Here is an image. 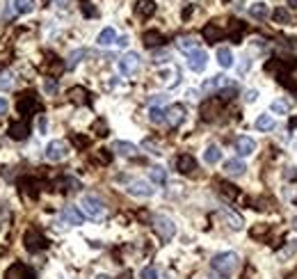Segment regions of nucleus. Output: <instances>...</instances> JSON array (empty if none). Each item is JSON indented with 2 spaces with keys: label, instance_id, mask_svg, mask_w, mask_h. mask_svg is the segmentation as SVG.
Segmentation results:
<instances>
[{
  "label": "nucleus",
  "instance_id": "1",
  "mask_svg": "<svg viewBox=\"0 0 297 279\" xmlns=\"http://www.w3.org/2000/svg\"><path fill=\"white\" fill-rule=\"evenodd\" d=\"M213 270L220 272L222 277H229L233 275V272L238 270V266H240V259H238L236 252H222V254H215L211 261Z\"/></svg>",
  "mask_w": 297,
  "mask_h": 279
},
{
  "label": "nucleus",
  "instance_id": "2",
  "mask_svg": "<svg viewBox=\"0 0 297 279\" xmlns=\"http://www.w3.org/2000/svg\"><path fill=\"white\" fill-rule=\"evenodd\" d=\"M80 206H82V213L92 220H103L105 213H108V210H105V204L101 202L96 195H82Z\"/></svg>",
  "mask_w": 297,
  "mask_h": 279
},
{
  "label": "nucleus",
  "instance_id": "3",
  "mask_svg": "<svg viewBox=\"0 0 297 279\" xmlns=\"http://www.w3.org/2000/svg\"><path fill=\"white\" fill-rule=\"evenodd\" d=\"M151 224H153V231L160 236V241L167 243L176 236V224H174V220L167 218V215H153Z\"/></svg>",
  "mask_w": 297,
  "mask_h": 279
},
{
  "label": "nucleus",
  "instance_id": "4",
  "mask_svg": "<svg viewBox=\"0 0 297 279\" xmlns=\"http://www.w3.org/2000/svg\"><path fill=\"white\" fill-rule=\"evenodd\" d=\"M46 158L51 160V163H60V160H64L66 156H69V146H66V142L62 140H51L46 144Z\"/></svg>",
  "mask_w": 297,
  "mask_h": 279
},
{
  "label": "nucleus",
  "instance_id": "5",
  "mask_svg": "<svg viewBox=\"0 0 297 279\" xmlns=\"http://www.w3.org/2000/svg\"><path fill=\"white\" fill-rule=\"evenodd\" d=\"M23 245H26L28 252H39V249L46 247V238H43V233H39L37 229H28L26 236H23Z\"/></svg>",
  "mask_w": 297,
  "mask_h": 279
},
{
  "label": "nucleus",
  "instance_id": "6",
  "mask_svg": "<svg viewBox=\"0 0 297 279\" xmlns=\"http://www.w3.org/2000/svg\"><path fill=\"white\" fill-rule=\"evenodd\" d=\"M206 65H208V53L206 51H201V48H194V51L188 53V67L194 73H201L203 69H206Z\"/></svg>",
  "mask_w": 297,
  "mask_h": 279
},
{
  "label": "nucleus",
  "instance_id": "7",
  "mask_svg": "<svg viewBox=\"0 0 297 279\" xmlns=\"http://www.w3.org/2000/svg\"><path fill=\"white\" fill-rule=\"evenodd\" d=\"M128 195H133V197H151V195L155 192V188L149 183V181H142V179H133L128 183Z\"/></svg>",
  "mask_w": 297,
  "mask_h": 279
},
{
  "label": "nucleus",
  "instance_id": "8",
  "mask_svg": "<svg viewBox=\"0 0 297 279\" xmlns=\"http://www.w3.org/2000/svg\"><path fill=\"white\" fill-rule=\"evenodd\" d=\"M5 279H37V275L30 266H26V263H14V266L7 268Z\"/></svg>",
  "mask_w": 297,
  "mask_h": 279
},
{
  "label": "nucleus",
  "instance_id": "9",
  "mask_svg": "<svg viewBox=\"0 0 297 279\" xmlns=\"http://www.w3.org/2000/svg\"><path fill=\"white\" fill-rule=\"evenodd\" d=\"M277 78H281V82H284L286 87L297 90V62H290V65H284V62H281V71Z\"/></svg>",
  "mask_w": 297,
  "mask_h": 279
},
{
  "label": "nucleus",
  "instance_id": "10",
  "mask_svg": "<svg viewBox=\"0 0 297 279\" xmlns=\"http://www.w3.org/2000/svg\"><path fill=\"white\" fill-rule=\"evenodd\" d=\"M138 69H140V55H138V53L130 51L119 60V71L124 73V76H133Z\"/></svg>",
  "mask_w": 297,
  "mask_h": 279
},
{
  "label": "nucleus",
  "instance_id": "11",
  "mask_svg": "<svg viewBox=\"0 0 297 279\" xmlns=\"http://www.w3.org/2000/svg\"><path fill=\"white\" fill-rule=\"evenodd\" d=\"M183 119H186V108L181 103H174L165 110V121H167L169 126H181Z\"/></svg>",
  "mask_w": 297,
  "mask_h": 279
},
{
  "label": "nucleus",
  "instance_id": "12",
  "mask_svg": "<svg viewBox=\"0 0 297 279\" xmlns=\"http://www.w3.org/2000/svg\"><path fill=\"white\" fill-rule=\"evenodd\" d=\"M62 220H64L66 224H71V227H80V224L85 222V213L76 206H64L62 208Z\"/></svg>",
  "mask_w": 297,
  "mask_h": 279
},
{
  "label": "nucleus",
  "instance_id": "13",
  "mask_svg": "<svg viewBox=\"0 0 297 279\" xmlns=\"http://www.w3.org/2000/svg\"><path fill=\"white\" fill-rule=\"evenodd\" d=\"M233 146H236L238 156H252L256 151V142L252 140L249 135H240V138H236Z\"/></svg>",
  "mask_w": 297,
  "mask_h": 279
},
{
  "label": "nucleus",
  "instance_id": "14",
  "mask_svg": "<svg viewBox=\"0 0 297 279\" xmlns=\"http://www.w3.org/2000/svg\"><path fill=\"white\" fill-rule=\"evenodd\" d=\"M7 133H9V138H12V140H26L28 135H30V126H28L26 119L12 121V126H9Z\"/></svg>",
  "mask_w": 297,
  "mask_h": 279
},
{
  "label": "nucleus",
  "instance_id": "15",
  "mask_svg": "<svg viewBox=\"0 0 297 279\" xmlns=\"http://www.w3.org/2000/svg\"><path fill=\"white\" fill-rule=\"evenodd\" d=\"M176 169L181 174H194V169H197V160H194V156H190V154H183V156H178L176 158Z\"/></svg>",
  "mask_w": 297,
  "mask_h": 279
},
{
  "label": "nucleus",
  "instance_id": "16",
  "mask_svg": "<svg viewBox=\"0 0 297 279\" xmlns=\"http://www.w3.org/2000/svg\"><path fill=\"white\" fill-rule=\"evenodd\" d=\"M229 85H231V80H229L226 76H213V78H208V80L203 82L201 90L206 92V94H213V92H217L220 87H229Z\"/></svg>",
  "mask_w": 297,
  "mask_h": 279
},
{
  "label": "nucleus",
  "instance_id": "17",
  "mask_svg": "<svg viewBox=\"0 0 297 279\" xmlns=\"http://www.w3.org/2000/svg\"><path fill=\"white\" fill-rule=\"evenodd\" d=\"M39 103H37V96L32 94V92H28V94H21V99H18V110H21V115H30L32 110H37Z\"/></svg>",
  "mask_w": 297,
  "mask_h": 279
},
{
  "label": "nucleus",
  "instance_id": "18",
  "mask_svg": "<svg viewBox=\"0 0 297 279\" xmlns=\"http://www.w3.org/2000/svg\"><path fill=\"white\" fill-rule=\"evenodd\" d=\"M112 149H115V154H117V156H124V158H133V156H138V146H135L133 142L117 140Z\"/></svg>",
  "mask_w": 297,
  "mask_h": 279
},
{
  "label": "nucleus",
  "instance_id": "19",
  "mask_svg": "<svg viewBox=\"0 0 297 279\" xmlns=\"http://www.w3.org/2000/svg\"><path fill=\"white\" fill-rule=\"evenodd\" d=\"M222 110V101H215V99H211L208 103H203L201 105V117L206 121H213L217 117V112Z\"/></svg>",
  "mask_w": 297,
  "mask_h": 279
},
{
  "label": "nucleus",
  "instance_id": "20",
  "mask_svg": "<svg viewBox=\"0 0 297 279\" xmlns=\"http://www.w3.org/2000/svg\"><path fill=\"white\" fill-rule=\"evenodd\" d=\"M135 14H138L140 18H149L155 14V3L153 0H138L135 3Z\"/></svg>",
  "mask_w": 297,
  "mask_h": 279
},
{
  "label": "nucleus",
  "instance_id": "21",
  "mask_svg": "<svg viewBox=\"0 0 297 279\" xmlns=\"http://www.w3.org/2000/svg\"><path fill=\"white\" fill-rule=\"evenodd\" d=\"M215 55H217V65H220L222 69H231L233 62H236V60H233L231 48H226V46H220V48H217Z\"/></svg>",
  "mask_w": 297,
  "mask_h": 279
},
{
  "label": "nucleus",
  "instance_id": "22",
  "mask_svg": "<svg viewBox=\"0 0 297 279\" xmlns=\"http://www.w3.org/2000/svg\"><path fill=\"white\" fill-rule=\"evenodd\" d=\"M226 35V32L222 30L220 26H215V23H208L206 28H203V39H206L208 44H215V41H220V39Z\"/></svg>",
  "mask_w": 297,
  "mask_h": 279
},
{
  "label": "nucleus",
  "instance_id": "23",
  "mask_svg": "<svg viewBox=\"0 0 297 279\" xmlns=\"http://www.w3.org/2000/svg\"><path fill=\"white\" fill-rule=\"evenodd\" d=\"M245 163H242L240 158H231V160H226L224 163V172H226L229 176H242L245 174Z\"/></svg>",
  "mask_w": 297,
  "mask_h": 279
},
{
  "label": "nucleus",
  "instance_id": "24",
  "mask_svg": "<svg viewBox=\"0 0 297 279\" xmlns=\"http://www.w3.org/2000/svg\"><path fill=\"white\" fill-rule=\"evenodd\" d=\"M142 41H144V46H147V48H155V46H163L165 37L160 35L158 30H149V32H144V35H142Z\"/></svg>",
  "mask_w": 297,
  "mask_h": 279
},
{
  "label": "nucleus",
  "instance_id": "25",
  "mask_svg": "<svg viewBox=\"0 0 297 279\" xmlns=\"http://www.w3.org/2000/svg\"><path fill=\"white\" fill-rule=\"evenodd\" d=\"M272 18H275V23H279V26H290V23H293V14L286 7H277L275 12H272Z\"/></svg>",
  "mask_w": 297,
  "mask_h": 279
},
{
  "label": "nucleus",
  "instance_id": "26",
  "mask_svg": "<svg viewBox=\"0 0 297 279\" xmlns=\"http://www.w3.org/2000/svg\"><path fill=\"white\" fill-rule=\"evenodd\" d=\"M222 215H224V220H226V222H229V227H231V229H236V231H240V229H242V224H245V222H242V218H240V215H238V213H233L231 208H224V210H222Z\"/></svg>",
  "mask_w": 297,
  "mask_h": 279
},
{
  "label": "nucleus",
  "instance_id": "27",
  "mask_svg": "<svg viewBox=\"0 0 297 279\" xmlns=\"http://www.w3.org/2000/svg\"><path fill=\"white\" fill-rule=\"evenodd\" d=\"M149 176H151V181H153L155 185H165V183H167V169L160 167V165H153V167L149 169Z\"/></svg>",
  "mask_w": 297,
  "mask_h": 279
},
{
  "label": "nucleus",
  "instance_id": "28",
  "mask_svg": "<svg viewBox=\"0 0 297 279\" xmlns=\"http://www.w3.org/2000/svg\"><path fill=\"white\" fill-rule=\"evenodd\" d=\"M203 160H206L208 165H215V163H220L222 160V151H220V146L217 144H211L206 151H203Z\"/></svg>",
  "mask_w": 297,
  "mask_h": 279
},
{
  "label": "nucleus",
  "instance_id": "29",
  "mask_svg": "<svg viewBox=\"0 0 297 279\" xmlns=\"http://www.w3.org/2000/svg\"><path fill=\"white\" fill-rule=\"evenodd\" d=\"M115 41H117L115 28H105V30H101L99 39H96V44H99V46H110V44H115Z\"/></svg>",
  "mask_w": 297,
  "mask_h": 279
},
{
  "label": "nucleus",
  "instance_id": "30",
  "mask_svg": "<svg viewBox=\"0 0 297 279\" xmlns=\"http://www.w3.org/2000/svg\"><path fill=\"white\" fill-rule=\"evenodd\" d=\"M69 99H71V103H78V105L87 103V90H85V87H71Z\"/></svg>",
  "mask_w": 297,
  "mask_h": 279
},
{
  "label": "nucleus",
  "instance_id": "31",
  "mask_svg": "<svg viewBox=\"0 0 297 279\" xmlns=\"http://www.w3.org/2000/svg\"><path fill=\"white\" fill-rule=\"evenodd\" d=\"M290 108H293L290 101H281V99H277V101H272V103H270V110L275 112V115H288Z\"/></svg>",
  "mask_w": 297,
  "mask_h": 279
},
{
  "label": "nucleus",
  "instance_id": "32",
  "mask_svg": "<svg viewBox=\"0 0 297 279\" xmlns=\"http://www.w3.org/2000/svg\"><path fill=\"white\" fill-rule=\"evenodd\" d=\"M254 128L256 131H272L275 128V119H272L270 115H261L259 119L254 121Z\"/></svg>",
  "mask_w": 297,
  "mask_h": 279
},
{
  "label": "nucleus",
  "instance_id": "33",
  "mask_svg": "<svg viewBox=\"0 0 297 279\" xmlns=\"http://www.w3.org/2000/svg\"><path fill=\"white\" fill-rule=\"evenodd\" d=\"M14 9L18 14H32L35 12V0H14Z\"/></svg>",
  "mask_w": 297,
  "mask_h": 279
},
{
  "label": "nucleus",
  "instance_id": "34",
  "mask_svg": "<svg viewBox=\"0 0 297 279\" xmlns=\"http://www.w3.org/2000/svg\"><path fill=\"white\" fill-rule=\"evenodd\" d=\"M87 55L85 48H78V51H74L69 57H66V69H74V67H78V62H82V57Z\"/></svg>",
  "mask_w": 297,
  "mask_h": 279
},
{
  "label": "nucleus",
  "instance_id": "35",
  "mask_svg": "<svg viewBox=\"0 0 297 279\" xmlns=\"http://www.w3.org/2000/svg\"><path fill=\"white\" fill-rule=\"evenodd\" d=\"M249 14H252L254 18H265L267 14H270V9H267L265 3H254V5L249 7Z\"/></svg>",
  "mask_w": 297,
  "mask_h": 279
},
{
  "label": "nucleus",
  "instance_id": "36",
  "mask_svg": "<svg viewBox=\"0 0 297 279\" xmlns=\"http://www.w3.org/2000/svg\"><path fill=\"white\" fill-rule=\"evenodd\" d=\"M176 46L181 48V51L190 53V51H194V48H197V41H194V37H178Z\"/></svg>",
  "mask_w": 297,
  "mask_h": 279
},
{
  "label": "nucleus",
  "instance_id": "37",
  "mask_svg": "<svg viewBox=\"0 0 297 279\" xmlns=\"http://www.w3.org/2000/svg\"><path fill=\"white\" fill-rule=\"evenodd\" d=\"M149 119L153 121V124H163V121H165V110H163V108H158V105H151Z\"/></svg>",
  "mask_w": 297,
  "mask_h": 279
},
{
  "label": "nucleus",
  "instance_id": "38",
  "mask_svg": "<svg viewBox=\"0 0 297 279\" xmlns=\"http://www.w3.org/2000/svg\"><path fill=\"white\" fill-rule=\"evenodd\" d=\"M220 192H222L226 199H236V197H238L236 185H229V183H220Z\"/></svg>",
  "mask_w": 297,
  "mask_h": 279
},
{
  "label": "nucleus",
  "instance_id": "39",
  "mask_svg": "<svg viewBox=\"0 0 297 279\" xmlns=\"http://www.w3.org/2000/svg\"><path fill=\"white\" fill-rule=\"evenodd\" d=\"M43 92H46V94H55V92H57V80H55V78H46V80H43Z\"/></svg>",
  "mask_w": 297,
  "mask_h": 279
},
{
  "label": "nucleus",
  "instance_id": "40",
  "mask_svg": "<svg viewBox=\"0 0 297 279\" xmlns=\"http://www.w3.org/2000/svg\"><path fill=\"white\" fill-rule=\"evenodd\" d=\"M140 279H158V270H155L153 266L142 268V272H140Z\"/></svg>",
  "mask_w": 297,
  "mask_h": 279
},
{
  "label": "nucleus",
  "instance_id": "41",
  "mask_svg": "<svg viewBox=\"0 0 297 279\" xmlns=\"http://www.w3.org/2000/svg\"><path fill=\"white\" fill-rule=\"evenodd\" d=\"M142 149H147L149 154H155V156L160 154V146H158V142H153V140H144V142H142Z\"/></svg>",
  "mask_w": 297,
  "mask_h": 279
},
{
  "label": "nucleus",
  "instance_id": "42",
  "mask_svg": "<svg viewBox=\"0 0 297 279\" xmlns=\"http://www.w3.org/2000/svg\"><path fill=\"white\" fill-rule=\"evenodd\" d=\"M12 73H3V76H0V92H5V90H9V87H12Z\"/></svg>",
  "mask_w": 297,
  "mask_h": 279
},
{
  "label": "nucleus",
  "instance_id": "43",
  "mask_svg": "<svg viewBox=\"0 0 297 279\" xmlns=\"http://www.w3.org/2000/svg\"><path fill=\"white\" fill-rule=\"evenodd\" d=\"M96 160H101L103 165H108L110 160H112V154L108 149H99V154H96Z\"/></svg>",
  "mask_w": 297,
  "mask_h": 279
},
{
  "label": "nucleus",
  "instance_id": "44",
  "mask_svg": "<svg viewBox=\"0 0 297 279\" xmlns=\"http://www.w3.org/2000/svg\"><path fill=\"white\" fill-rule=\"evenodd\" d=\"M256 99H259V92H256V90H247L245 92V101H247V103H254Z\"/></svg>",
  "mask_w": 297,
  "mask_h": 279
},
{
  "label": "nucleus",
  "instance_id": "45",
  "mask_svg": "<svg viewBox=\"0 0 297 279\" xmlns=\"http://www.w3.org/2000/svg\"><path fill=\"white\" fill-rule=\"evenodd\" d=\"M297 252V241H293V245H290V247H286L284 252H281V259L284 256H290V254H295Z\"/></svg>",
  "mask_w": 297,
  "mask_h": 279
},
{
  "label": "nucleus",
  "instance_id": "46",
  "mask_svg": "<svg viewBox=\"0 0 297 279\" xmlns=\"http://www.w3.org/2000/svg\"><path fill=\"white\" fill-rule=\"evenodd\" d=\"M153 60H155V62H167V60H169V53H167V51L155 53V55H153Z\"/></svg>",
  "mask_w": 297,
  "mask_h": 279
},
{
  "label": "nucleus",
  "instance_id": "47",
  "mask_svg": "<svg viewBox=\"0 0 297 279\" xmlns=\"http://www.w3.org/2000/svg\"><path fill=\"white\" fill-rule=\"evenodd\" d=\"M71 140H74L76 146H87V144H89V140H87V138H80V135H74Z\"/></svg>",
  "mask_w": 297,
  "mask_h": 279
},
{
  "label": "nucleus",
  "instance_id": "48",
  "mask_svg": "<svg viewBox=\"0 0 297 279\" xmlns=\"http://www.w3.org/2000/svg\"><path fill=\"white\" fill-rule=\"evenodd\" d=\"M94 128L99 131V135H108V126H105V121H96Z\"/></svg>",
  "mask_w": 297,
  "mask_h": 279
},
{
  "label": "nucleus",
  "instance_id": "49",
  "mask_svg": "<svg viewBox=\"0 0 297 279\" xmlns=\"http://www.w3.org/2000/svg\"><path fill=\"white\" fill-rule=\"evenodd\" d=\"M165 101H167V96H165V94H155V96H151V103H153V105L165 103Z\"/></svg>",
  "mask_w": 297,
  "mask_h": 279
},
{
  "label": "nucleus",
  "instance_id": "50",
  "mask_svg": "<svg viewBox=\"0 0 297 279\" xmlns=\"http://www.w3.org/2000/svg\"><path fill=\"white\" fill-rule=\"evenodd\" d=\"M7 99H3V96H0V117H3V115H7Z\"/></svg>",
  "mask_w": 297,
  "mask_h": 279
},
{
  "label": "nucleus",
  "instance_id": "51",
  "mask_svg": "<svg viewBox=\"0 0 297 279\" xmlns=\"http://www.w3.org/2000/svg\"><path fill=\"white\" fill-rule=\"evenodd\" d=\"M46 126H48V121H46V117H39V131H41V133H46Z\"/></svg>",
  "mask_w": 297,
  "mask_h": 279
},
{
  "label": "nucleus",
  "instance_id": "52",
  "mask_svg": "<svg viewBox=\"0 0 297 279\" xmlns=\"http://www.w3.org/2000/svg\"><path fill=\"white\" fill-rule=\"evenodd\" d=\"M284 176H286V179H297L295 167H288V169H286V172H284Z\"/></svg>",
  "mask_w": 297,
  "mask_h": 279
},
{
  "label": "nucleus",
  "instance_id": "53",
  "mask_svg": "<svg viewBox=\"0 0 297 279\" xmlns=\"http://www.w3.org/2000/svg\"><path fill=\"white\" fill-rule=\"evenodd\" d=\"M115 44H119L121 48H124V46H128V37H119V39H117Z\"/></svg>",
  "mask_w": 297,
  "mask_h": 279
},
{
  "label": "nucleus",
  "instance_id": "54",
  "mask_svg": "<svg viewBox=\"0 0 297 279\" xmlns=\"http://www.w3.org/2000/svg\"><path fill=\"white\" fill-rule=\"evenodd\" d=\"M263 231H267V227H256L254 231H252V236H261Z\"/></svg>",
  "mask_w": 297,
  "mask_h": 279
},
{
  "label": "nucleus",
  "instance_id": "55",
  "mask_svg": "<svg viewBox=\"0 0 297 279\" xmlns=\"http://www.w3.org/2000/svg\"><path fill=\"white\" fill-rule=\"evenodd\" d=\"M247 69H249V60H247V57H245V62H242V65H240V73H245Z\"/></svg>",
  "mask_w": 297,
  "mask_h": 279
},
{
  "label": "nucleus",
  "instance_id": "56",
  "mask_svg": "<svg viewBox=\"0 0 297 279\" xmlns=\"http://www.w3.org/2000/svg\"><path fill=\"white\" fill-rule=\"evenodd\" d=\"M288 5H293V7H297V0H288Z\"/></svg>",
  "mask_w": 297,
  "mask_h": 279
},
{
  "label": "nucleus",
  "instance_id": "57",
  "mask_svg": "<svg viewBox=\"0 0 297 279\" xmlns=\"http://www.w3.org/2000/svg\"><path fill=\"white\" fill-rule=\"evenodd\" d=\"M96 279H110L108 275H99V277H96Z\"/></svg>",
  "mask_w": 297,
  "mask_h": 279
},
{
  "label": "nucleus",
  "instance_id": "58",
  "mask_svg": "<svg viewBox=\"0 0 297 279\" xmlns=\"http://www.w3.org/2000/svg\"><path fill=\"white\" fill-rule=\"evenodd\" d=\"M288 279H297V270H295V272H293V275H290Z\"/></svg>",
  "mask_w": 297,
  "mask_h": 279
},
{
  "label": "nucleus",
  "instance_id": "59",
  "mask_svg": "<svg viewBox=\"0 0 297 279\" xmlns=\"http://www.w3.org/2000/svg\"><path fill=\"white\" fill-rule=\"evenodd\" d=\"M293 227H295V231H297V218L293 220Z\"/></svg>",
  "mask_w": 297,
  "mask_h": 279
}]
</instances>
